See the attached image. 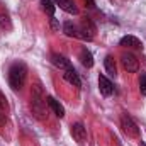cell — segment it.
<instances>
[{"label": "cell", "instance_id": "1", "mask_svg": "<svg viewBox=\"0 0 146 146\" xmlns=\"http://www.w3.org/2000/svg\"><path fill=\"white\" fill-rule=\"evenodd\" d=\"M26 78H27V66L22 61H17L9 68V85L12 90H21L26 83Z\"/></svg>", "mask_w": 146, "mask_h": 146}, {"label": "cell", "instance_id": "2", "mask_svg": "<svg viewBox=\"0 0 146 146\" xmlns=\"http://www.w3.org/2000/svg\"><path fill=\"white\" fill-rule=\"evenodd\" d=\"M121 126H122V129H124V133L127 134V136H133V138H138L139 136V127H138V124L133 121V117H129L127 114H122L121 115Z\"/></svg>", "mask_w": 146, "mask_h": 146}, {"label": "cell", "instance_id": "3", "mask_svg": "<svg viewBox=\"0 0 146 146\" xmlns=\"http://www.w3.org/2000/svg\"><path fill=\"white\" fill-rule=\"evenodd\" d=\"M95 34V26L90 19H83L82 26L78 27V39H83V41H92Z\"/></svg>", "mask_w": 146, "mask_h": 146}, {"label": "cell", "instance_id": "4", "mask_svg": "<svg viewBox=\"0 0 146 146\" xmlns=\"http://www.w3.org/2000/svg\"><path fill=\"white\" fill-rule=\"evenodd\" d=\"M121 61H122V66H124L129 73H136L139 70V63H138L136 56L131 54V53H124V54L121 56Z\"/></svg>", "mask_w": 146, "mask_h": 146}, {"label": "cell", "instance_id": "5", "mask_svg": "<svg viewBox=\"0 0 146 146\" xmlns=\"http://www.w3.org/2000/svg\"><path fill=\"white\" fill-rule=\"evenodd\" d=\"M72 136L76 143H80V145L85 143V139H87V127L82 122H75L72 126Z\"/></svg>", "mask_w": 146, "mask_h": 146}, {"label": "cell", "instance_id": "6", "mask_svg": "<svg viewBox=\"0 0 146 146\" xmlns=\"http://www.w3.org/2000/svg\"><path fill=\"white\" fill-rule=\"evenodd\" d=\"M99 90H100V94L104 97H110L114 94V85H112V82H110L106 75H100L99 76Z\"/></svg>", "mask_w": 146, "mask_h": 146}, {"label": "cell", "instance_id": "7", "mask_svg": "<svg viewBox=\"0 0 146 146\" xmlns=\"http://www.w3.org/2000/svg\"><path fill=\"white\" fill-rule=\"evenodd\" d=\"M9 121V102L5 95L0 92V126H5Z\"/></svg>", "mask_w": 146, "mask_h": 146}, {"label": "cell", "instance_id": "8", "mask_svg": "<svg viewBox=\"0 0 146 146\" xmlns=\"http://www.w3.org/2000/svg\"><path fill=\"white\" fill-rule=\"evenodd\" d=\"M51 63L56 66V68H60V70H70V68H73L72 63H70V60H66L65 56H61V54H53L51 56Z\"/></svg>", "mask_w": 146, "mask_h": 146}, {"label": "cell", "instance_id": "9", "mask_svg": "<svg viewBox=\"0 0 146 146\" xmlns=\"http://www.w3.org/2000/svg\"><path fill=\"white\" fill-rule=\"evenodd\" d=\"M63 78L70 83V85H73V87H82V80H80V75L76 73V70L75 68H70V70H65V73H63Z\"/></svg>", "mask_w": 146, "mask_h": 146}, {"label": "cell", "instance_id": "10", "mask_svg": "<svg viewBox=\"0 0 146 146\" xmlns=\"http://www.w3.org/2000/svg\"><path fill=\"white\" fill-rule=\"evenodd\" d=\"M46 102H48V106H49V109L53 110V114L56 115V117H65V109H63V106L54 99V97H48L46 99Z\"/></svg>", "mask_w": 146, "mask_h": 146}, {"label": "cell", "instance_id": "11", "mask_svg": "<svg viewBox=\"0 0 146 146\" xmlns=\"http://www.w3.org/2000/svg\"><path fill=\"white\" fill-rule=\"evenodd\" d=\"M119 44H121V46H126V48H134V49H138V48H141V46H143V44H141V41H139L136 36H124V37H121Z\"/></svg>", "mask_w": 146, "mask_h": 146}, {"label": "cell", "instance_id": "12", "mask_svg": "<svg viewBox=\"0 0 146 146\" xmlns=\"http://www.w3.org/2000/svg\"><path fill=\"white\" fill-rule=\"evenodd\" d=\"M53 2L56 5H60V9L65 10V12H68V14H78V9L73 3V0H53Z\"/></svg>", "mask_w": 146, "mask_h": 146}, {"label": "cell", "instance_id": "13", "mask_svg": "<svg viewBox=\"0 0 146 146\" xmlns=\"http://www.w3.org/2000/svg\"><path fill=\"white\" fill-rule=\"evenodd\" d=\"M80 61H82V65H83L85 68H92V66H94V56H92V53H90L87 48H83V49L80 51Z\"/></svg>", "mask_w": 146, "mask_h": 146}, {"label": "cell", "instance_id": "14", "mask_svg": "<svg viewBox=\"0 0 146 146\" xmlns=\"http://www.w3.org/2000/svg\"><path fill=\"white\" fill-rule=\"evenodd\" d=\"M41 7L42 10L49 15V17H54V12H56V3L53 0H41Z\"/></svg>", "mask_w": 146, "mask_h": 146}, {"label": "cell", "instance_id": "15", "mask_svg": "<svg viewBox=\"0 0 146 146\" xmlns=\"http://www.w3.org/2000/svg\"><path fill=\"white\" fill-rule=\"evenodd\" d=\"M104 66H106V72L109 73L110 76H115L117 68H115V61H114L112 56H106V60H104Z\"/></svg>", "mask_w": 146, "mask_h": 146}, {"label": "cell", "instance_id": "16", "mask_svg": "<svg viewBox=\"0 0 146 146\" xmlns=\"http://www.w3.org/2000/svg\"><path fill=\"white\" fill-rule=\"evenodd\" d=\"M63 33L68 37H78V27L73 26V22H65L63 24Z\"/></svg>", "mask_w": 146, "mask_h": 146}, {"label": "cell", "instance_id": "17", "mask_svg": "<svg viewBox=\"0 0 146 146\" xmlns=\"http://www.w3.org/2000/svg\"><path fill=\"white\" fill-rule=\"evenodd\" d=\"M139 92L141 95H146V73H141L139 76Z\"/></svg>", "mask_w": 146, "mask_h": 146}, {"label": "cell", "instance_id": "18", "mask_svg": "<svg viewBox=\"0 0 146 146\" xmlns=\"http://www.w3.org/2000/svg\"><path fill=\"white\" fill-rule=\"evenodd\" d=\"M49 26H51L53 31H60V22H58V19L51 17V19H49Z\"/></svg>", "mask_w": 146, "mask_h": 146}, {"label": "cell", "instance_id": "19", "mask_svg": "<svg viewBox=\"0 0 146 146\" xmlns=\"http://www.w3.org/2000/svg\"><path fill=\"white\" fill-rule=\"evenodd\" d=\"M85 3H87L88 9H95V2L94 0H85Z\"/></svg>", "mask_w": 146, "mask_h": 146}]
</instances>
